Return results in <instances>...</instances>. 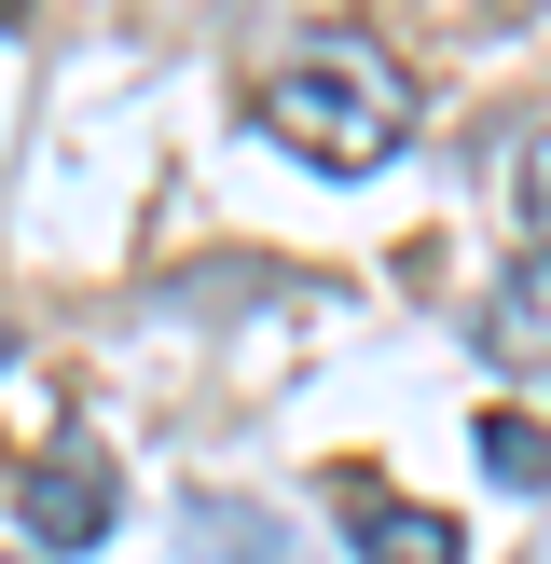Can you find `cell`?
<instances>
[{
  "mask_svg": "<svg viewBox=\"0 0 551 564\" xmlns=\"http://www.w3.org/2000/svg\"><path fill=\"white\" fill-rule=\"evenodd\" d=\"M262 124L290 138L303 165H386V152H400V124H413V83L386 69V42H372V28H317V42H290V55H276Z\"/></svg>",
  "mask_w": 551,
  "mask_h": 564,
  "instance_id": "1",
  "label": "cell"
},
{
  "mask_svg": "<svg viewBox=\"0 0 551 564\" xmlns=\"http://www.w3.org/2000/svg\"><path fill=\"white\" fill-rule=\"evenodd\" d=\"M28 538L42 551H97L110 538V468L97 455H42L28 468Z\"/></svg>",
  "mask_w": 551,
  "mask_h": 564,
  "instance_id": "2",
  "label": "cell"
},
{
  "mask_svg": "<svg viewBox=\"0 0 551 564\" xmlns=\"http://www.w3.org/2000/svg\"><path fill=\"white\" fill-rule=\"evenodd\" d=\"M483 345L510 358V372H551V248H523V262L496 275V303H483Z\"/></svg>",
  "mask_w": 551,
  "mask_h": 564,
  "instance_id": "3",
  "label": "cell"
},
{
  "mask_svg": "<svg viewBox=\"0 0 551 564\" xmlns=\"http://www.w3.org/2000/svg\"><path fill=\"white\" fill-rule=\"evenodd\" d=\"M345 523H358V551H372V564H455V523H441V510H400V496H345Z\"/></svg>",
  "mask_w": 551,
  "mask_h": 564,
  "instance_id": "4",
  "label": "cell"
},
{
  "mask_svg": "<svg viewBox=\"0 0 551 564\" xmlns=\"http://www.w3.org/2000/svg\"><path fill=\"white\" fill-rule=\"evenodd\" d=\"M193 538H207L220 564H290V523L248 510V496H193Z\"/></svg>",
  "mask_w": 551,
  "mask_h": 564,
  "instance_id": "5",
  "label": "cell"
},
{
  "mask_svg": "<svg viewBox=\"0 0 551 564\" xmlns=\"http://www.w3.org/2000/svg\"><path fill=\"white\" fill-rule=\"evenodd\" d=\"M483 468H496L510 496H538V482H551V427H538V413H483Z\"/></svg>",
  "mask_w": 551,
  "mask_h": 564,
  "instance_id": "6",
  "label": "cell"
},
{
  "mask_svg": "<svg viewBox=\"0 0 551 564\" xmlns=\"http://www.w3.org/2000/svg\"><path fill=\"white\" fill-rule=\"evenodd\" d=\"M510 193H523V235H538V248H551V124H538V138H523V165H510Z\"/></svg>",
  "mask_w": 551,
  "mask_h": 564,
  "instance_id": "7",
  "label": "cell"
},
{
  "mask_svg": "<svg viewBox=\"0 0 551 564\" xmlns=\"http://www.w3.org/2000/svg\"><path fill=\"white\" fill-rule=\"evenodd\" d=\"M0 358H14V330H0Z\"/></svg>",
  "mask_w": 551,
  "mask_h": 564,
  "instance_id": "8",
  "label": "cell"
}]
</instances>
